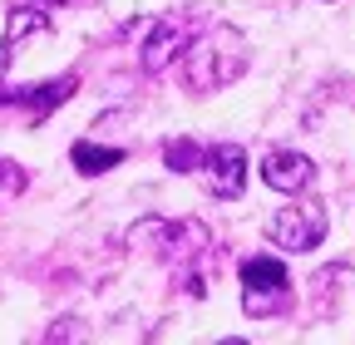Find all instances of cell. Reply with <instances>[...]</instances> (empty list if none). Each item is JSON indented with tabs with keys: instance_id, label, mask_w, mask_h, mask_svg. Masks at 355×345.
I'll return each instance as SVG.
<instances>
[{
	"instance_id": "obj_1",
	"label": "cell",
	"mask_w": 355,
	"mask_h": 345,
	"mask_svg": "<svg viewBox=\"0 0 355 345\" xmlns=\"http://www.w3.org/2000/svg\"><path fill=\"white\" fill-rule=\"evenodd\" d=\"M242 69H247V39L232 25H217V30L188 39V50H183V84L198 94H212L222 84L242 79Z\"/></svg>"
},
{
	"instance_id": "obj_2",
	"label": "cell",
	"mask_w": 355,
	"mask_h": 345,
	"mask_svg": "<svg viewBox=\"0 0 355 345\" xmlns=\"http://www.w3.org/2000/svg\"><path fill=\"white\" fill-rule=\"evenodd\" d=\"M291 301V276L277 256H247L242 262V311L247 316H277Z\"/></svg>"
},
{
	"instance_id": "obj_3",
	"label": "cell",
	"mask_w": 355,
	"mask_h": 345,
	"mask_svg": "<svg viewBox=\"0 0 355 345\" xmlns=\"http://www.w3.org/2000/svg\"><path fill=\"white\" fill-rule=\"evenodd\" d=\"M326 207L321 202H296V207H282L272 222H266V237H272L277 247L286 251H311V247H321L326 237Z\"/></svg>"
},
{
	"instance_id": "obj_4",
	"label": "cell",
	"mask_w": 355,
	"mask_h": 345,
	"mask_svg": "<svg viewBox=\"0 0 355 345\" xmlns=\"http://www.w3.org/2000/svg\"><path fill=\"white\" fill-rule=\"evenodd\" d=\"M188 39H193V15H163V20H153V25H148V39H144L139 64H144L148 74H163L178 55L188 50Z\"/></svg>"
},
{
	"instance_id": "obj_5",
	"label": "cell",
	"mask_w": 355,
	"mask_h": 345,
	"mask_svg": "<svg viewBox=\"0 0 355 345\" xmlns=\"http://www.w3.org/2000/svg\"><path fill=\"white\" fill-rule=\"evenodd\" d=\"M202 178L212 197H242L247 188V153L242 143H212L202 153Z\"/></svg>"
},
{
	"instance_id": "obj_6",
	"label": "cell",
	"mask_w": 355,
	"mask_h": 345,
	"mask_svg": "<svg viewBox=\"0 0 355 345\" xmlns=\"http://www.w3.org/2000/svg\"><path fill=\"white\" fill-rule=\"evenodd\" d=\"M74 89H79L74 74H60V79H50V84H25V89H6V84H0V109H25V114L40 123L50 109H60L64 99H74Z\"/></svg>"
},
{
	"instance_id": "obj_7",
	"label": "cell",
	"mask_w": 355,
	"mask_h": 345,
	"mask_svg": "<svg viewBox=\"0 0 355 345\" xmlns=\"http://www.w3.org/2000/svg\"><path fill=\"white\" fill-rule=\"evenodd\" d=\"M133 237H153L168 262L198 256V251L207 247V227H202V222H158V218H148V222L133 227Z\"/></svg>"
},
{
	"instance_id": "obj_8",
	"label": "cell",
	"mask_w": 355,
	"mask_h": 345,
	"mask_svg": "<svg viewBox=\"0 0 355 345\" xmlns=\"http://www.w3.org/2000/svg\"><path fill=\"white\" fill-rule=\"evenodd\" d=\"M261 178L277 193H306L311 183H316V163H311L306 153H291V148H272L261 158Z\"/></svg>"
},
{
	"instance_id": "obj_9",
	"label": "cell",
	"mask_w": 355,
	"mask_h": 345,
	"mask_svg": "<svg viewBox=\"0 0 355 345\" xmlns=\"http://www.w3.org/2000/svg\"><path fill=\"white\" fill-rule=\"evenodd\" d=\"M69 158H74V168L84 172V178H99V172H109V168L123 163V148H109V143H94V139H79V143L69 148Z\"/></svg>"
},
{
	"instance_id": "obj_10",
	"label": "cell",
	"mask_w": 355,
	"mask_h": 345,
	"mask_svg": "<svg viewBox=\"0 0 355 345\" xmlns=\"http://www.w3.org/2000/svg\"><path fill=\"white\" fill-rule=\"evenodd\" d=\"M163 163H168L173 172H193V168H202V148H198L193 139H168V143H163Z\"/></svg>"
},
{
	"instance_id": "obj_11",
	"label": "cell",
	"mask_w": 355,
	"mask_h": 345,
	"mask_svg": "<svg viewBox=\"0 0 355 345\" xmlns=\"http://www.w3.org/2000/svg\"><path fill=\"white\" fill-rule=\"evenodd\" d=\"M0 188H10V193H15V188H25V172H20L15 163H0Z\"/></svg>"
},
{
	"instance_id": "obj_12",
	"label": "cell",
	"mask_w": 355,
	"mask_h": 345,
	"mask_svg": "<svg viewBox=\"0 0 355 345\" xmlns=\"http://www.w3.org/2000/svg\"><path fill=\"white\" fill-rule=\"evenodd\" d=\"M20 6H40V10H60V6H69V0H20Z\"/></svg>"
}]
</instances>
